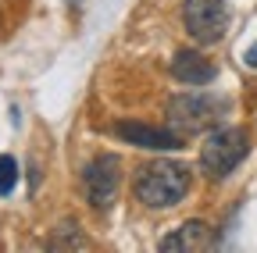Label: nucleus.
<instances>
[{
  "label": "nucleus",
  "mask_w": 257,
  "mask_h": 253,
  "mask_svg": "<svg viewBox=\"0 0 257 253\" xmlns=\"http://www.w3.org/2000/svg\"><path fill=\"white\" fill-rule=\"evenodd\" d=\"M189 196V168L179 161H147L136 175V200L150 210H172Z\"/></svg>",
  "instance_id": "f257e3e1"
},
{
  "label": "nucleus",
  "mask_w": 257,
  "mask_h": 253,
  "mask_svg": "<svg viewBox=\"0 0 257 253\" xmlns=\"http://www.w3.org/2000/svg\"><path fill=\"white\" fill-rule=\"evenodd\" d=\"M229 111L225 97H211V93H182V97L168 100V129L179 136H197L218 129V121Z\"/></svg>",
  "instance_id": "f03ea898"
},
{
  "label": "nucleus",
  "mask_w": 257,
  "mask_h": 253,
  "mask_svg": "<svg viewBox=\"0 0 257 253\" xmlns=\"http://www.w3.org/2000/svg\"><path fill=\"white\" fill-rule=\"evenodd\" d=\"M250 153V136L246 129H211L204 146H200V171L207 178H229L243 157Z\"/></svg>",
  "instance_id": "7ed1b4c3"
},
{
  "label": "nucleus",
  "mask_w": 257,
  "mask_h": 253,
  "mask_svg": "<svg viewBox=\"0 0 257 253\" xmlns=\"http://www.w3.org/2000/svg\"><path fill=\"white\" fill-rule=\"evenodd\" d=\"M118 189H121V161L114 153L93 157L86 164V171H82V193H86L89 207H96V210L114 207Z\"/></svg>",
  "instance_id": "20e7f679"
},
{
  "label": "nucleus",
  "mask_w": 257,
  "mask_h": 253,
  "mask_svg": "<svg viewBox=\"0 0 257 253\" xmlns=\"http://www.w3.org/2000/svg\"><path fill=\"white\" fill-rule=\"evenodd\" d=\"M229 22L225 0H186L182 4V25L197 43H218Z\"/></svg>",
  "instance_id": "39448f33"
},
{
  "label": "nucleus",
  "mask_w": 257,
  "mask_h": 253,
  "mask_svg": "<svg viewBox=\"0 0 257 253\" xmlns=\"http://www.w3.org/2000/svg\"><path fill=\"white\" fill-rule=\"evenodd\" d=\"M214 246H218V232L207 221H186L172 235L161 239V249L165 253H207Z\"/></svg>",
  "instance_id": "423d86ee"
},
{
  "label": "nucleus",
  "mask_w": 257,
  "mask_h": 253,
  "mask_svg": "<svg viewBox=\"0 0 257 253\" xmlns=\"http://www.w3.org/2000/svg\"><path fill=\"white\" fill-rule=\"evenodd\" d=\"M118 139L125 143H136L143 150H179L182 146V136L172 132V129H154V125H143V121H118L114 125Z\"/></svg>",
  "instance_id": "0eeeda50"
},
{
  "label": "nucleus",
  "mask_w": 257,
  "mask_h": 253,
  "mask_svg": "<svg viewBox=\"0 0 257 253\" xmlns=\"http://www.w3.org/2000/svg\"><path fill=\"white\" fill-rule=\"evenodd\" d=\"M172 75L182 86H207V82H214L218 68L211 65L204 54H197V50H179L172 57Z\"/></svg>",
  "instance_id": "6e6552de"
},
{
  "label": "nucleus",
  "mask_w": 257,
  "mask_h": 253,
  "mask_svg": "<svg viewBox=\"0 0 257 253\" xmlns=\"http://www.w3.org/2000/svg\"><path fill=\"white\" fill-rule=\"evenodd\" d=\"M18 185V161L11 153H0V196H8Z\"/></svg>",
  "instance_id": "1a4fd4ad"
},
{
  "label": "nucleus",
  "mask_w": 257,
  "mask_h": 253,
  "mask_svg": "<svg viewBox=\"0 0 257 253\" xmlns=\"http://www.w3.org/2000/svg\"><path fill=\"white\" fill-rule=\"evenodd\" d=\"M243 65H246V68H257V43L243 50Z\"/></svg>",
  "instance_id": "9d476101"
}]
</instances>
